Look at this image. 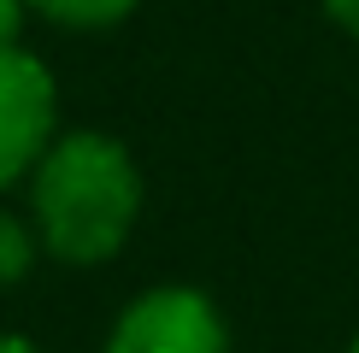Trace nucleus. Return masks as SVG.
Listing matches in <instances>:
<instances>
[{
  "label": "nucleus",
  "mask_w": 359,
  "mask_h": 353,
  "mask_svg": "<svg viewBox=\"0 0 359 353\" xmlns=\"http://www.w3.org/2000/svg\"><path fill=\"white\" fill-rule=\"evenodd\" d=\"M59 83L36 48H0V195L29 183L59 136Z\"/></svg>",
  "instance_id": "obj_3"
},
{
  "label": "nucleus",
  "mask_w": 359,
  "mask_h": 353,
  "mask_svg": "<svg viewBox=\"0 0 359 353\" xmlns=\"http://www.w3.org/2000/svg\"><path fill=\"white\" fill-rule=\"evenodd\" d=\"M24 29H29V6L24 0H0V48H24Z\"/></svg>",
  "instance_id": "obj_6"
},
{
  "label": "nucleus",
  "mask_w": 359,
  "mask_h": 353,
  "mask_svg": "<svg viewBox=\"0 0 359 353\" xmlns=\"http://www.w3.org/2000/svg\"><path fill=\"white\" fill-rule=\"evenodd\" d=\"M36 259H41V242H36V230H29V218L0 212V289L24 283Z\"/></svg>",
  "instance_id": "obj_5"
},
{
  "label": "nucleus",
  "mask_w": 359,
  "mask_h": 353,
  "mask_svg": "<svg viewBox=\"0 0 359 353\" xmlns=\"http://www.w3.org/2000/svg\"><path fill=\"white\" fill-rule=\"evenodd\" d=\"M24 218L41 242V259L95 271L118 259L142 224V165L112 130H59L41 165L24 183Z\"/></svg>",
  "instance_id": "obj_1"
},
{
  "label": "nucleus",
  "mask_w": 359,
  "mask_h": 353,
  "mask_svg": "<svg viewBox=\"0 0 359 353\" xmlns=\"http://www.w3.org/2000/svg\"><path fill=\"white\" fill-rule=\"evenodd\" d=\"M348 353H359V330H353V342H348Z\"/></svg>",
  "instance_id": "obj_9"
},
{
  "label": "nucleus",
  "mask_w": 359,
  "mask_h": 353,
  "mask_svg": "<svg viewBox=\"0 0 359 353\" xmlns=\"http://www.w3.org/2000/svg\"><path fill=\"white\" fill-rule=\"evenodd\" d=\"M318 6H324V18H330L348 41H359V0H318Z\"/></svg>",
  "instance_id": "obj_7"
},
{
  "label": "nucleus",
  "mask_w": 359,
  "mask_h": 353,
  "mask_svg": "<svg viewBox=\"0 0 359 353\" xmlns=\"http://www.w3.org/2000/svg\"><path fill=\"white\" fill-rule=\"evenodd\" d=\"M24 6H29V18L53 24V29H112L142 0H24Z\"/></svg>",
  "instance_id": "obj_4"
},
{
  "label": "nucleus",
  "mask_w": 359,
  "mask_h": 353,
  "mask_svg": "<svg viewBox=\"0 0 359 353\" xmlns=\"http://www.w3.org/2000/svg\"><path fill=\"white\" fill-rule=\"evenodd\" d=\"M100 353H236L230 318L194 283H154L118 306Z\"/></svg>",
  "instance_id": "obj_2"
},
{
  "label": "nucleus",
  "mask_w": 359,
  "mask_h": 353,
  "mask_svg": "<svg viewBox=\"0 0 359 353\" xmlns=\"http://www.w3.org/2000/svg\"><path fill=\"white\" fill-rule=\"evenodd\" d=\"M0 353H48V347L29 342V335H18V330H0Z\"/></svg>",
  "instance_id": "obj_8"
}]
</instances>
